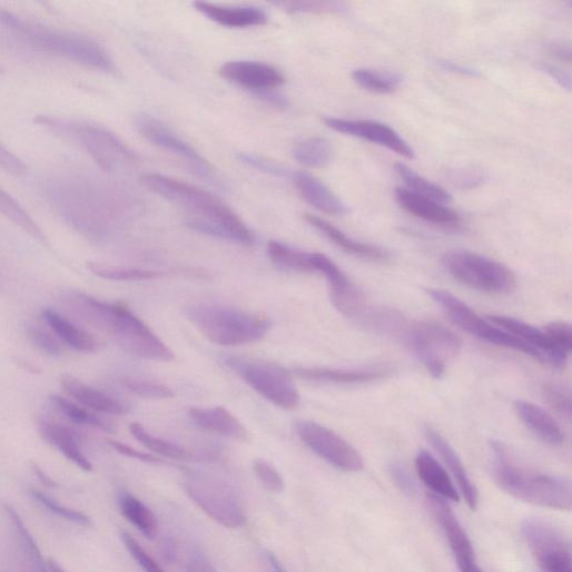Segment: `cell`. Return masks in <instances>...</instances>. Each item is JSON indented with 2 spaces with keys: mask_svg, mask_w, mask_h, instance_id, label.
Returning a JSON list of instances; mask_svg holds the SVG:
<instances>
[{
  "mask_svg": "<svg viewBox=\"0 0 572 572\" xmlns=\"http://www.w3.org/2000/svg\"><path fill=\"white\" fill-rule=\"evenodd\" d=\"M68 300L82 319L110 337L127 354L151 362L174 361L166 344L126 306L80 293L71 294Z\"/></svg>",
  "mask_w": 572,
  "mask_h": 572,
  "instance_id": "cell-1",
  "label": "cell"
},
{
  "mask_svg": "<svg viewBox=\"0 0 572 572\" xmlns=\"http://www.w3.org/2000/svg\"><path fill=\"white\" fill-rule=\"evenodd\" d=\"M366 326L404 344L436 379L443 377L462 348L461 339L443 325L408 320L396 312L374 313L366 318Z\"/></svg>",
  "mask_w": 572,
  "mask_h": 572,
  "instance_id": "cell-2",
  "label": "cell"
},
{
  "mask_svg": "<svg viewBox=\"0 0 572 572\" xmlns=\"http://www.w3.org/2000/svg\"><path fill=\"white\" fill-rule=\"evenodd\" d=\"M493 477L505 493L523 502L570 511L572 487L568 479L519 466L500 442H491Z\"/></svg>",
  "mask_w": 572,
  "mask_h": 572,
  "instance_id": "cell-3",
  "label": "cell"
},
{
  "mask_svg": "<svg viewBox=\"0 0 572 572\" xmlns=\"http://www.w3.org/2000/svg\"><path fill=\"white\" fill-rule=\"evenodd\" d=\"M0 24L34 47L82 67L109 75L117 71L109 53L88 37L51 29L3 9H0Z\"/></svg>",
  "mask_w": 572,
  "mask_h": 572,
  "instance_id": "cell-4",
  "label": "cell"
},
{
  "mask_svg": "<svg viewBox=\"0 0 572 572\" xmlns=\"http://www.w3.org/2000/svg\"><path fill=\"white\" fill-rule=\"evenodd\" d=\"M141 183L152 193L191 209L201 216L200 219L223 229L229 241L244 246L254 244L253 231L227 204L211 193L159 174L145 175Z\"/></svg>",
  "mask_w": 572,
  "mask_h": 572,
  "instance_id": "cell-5",
  "label": "cell"
},
{
  "mask_svg": "<svg viewBox=\"0 0 572 572\" xmlns=\"http://www.w3.org/2000/svg\"><path fill=\"white\" fill-rule=\"evenodd\" d=\"M34 124L83 149L107 172L121 171L137 161V155L117 135L96 122L39 115Z\"/></svg>",
  "mask_w": 572,
  "mask_h": 572,
  "instance_id": "cell-6",
  "label": "cell"
},
{
  "mask_svg": "<svg viewBox=\"0 0 572 572\" xmlns=\"http://www.w3.org/2000/svg\"><path fill=\"white\" fill-rule=\"evenodd\" d=\"M186 315L206 339L221 347L258 343L270 328L264 316L221 305H194Z\"/></svg>",
  "mask_w": 572,
  "mask_h": 572,
  "instance_id": "cell-7",
  "label": "cell"
},
{
  "mask_svg": "<svg viewBox=\"0 0 572 572\" xmlns=\"http://www.w3.org/2000/svg\"><path fill=\"white\" fill-rule=\"evenodd\" d=\"M443 265L456 280L483 293L509 294L516 286L515 274L506 265L470 250L446 253Z\"/></svg>",
  "mask_w": 572,
  "mask_h": 572,
  "instance_id": "cell-8",
  "label": "cell"
},
{
  "mask_svg": "<svg viewBox=\"0 0 572 572\" xmlns=\"http://www.w3.org/2000/svg\"><path fill=\"white\" fill-rule=\"evenodd\" d=\"M184 489L189 499L213 521L226 529H239L246 524V514L235 490L211 475L190 472Z\"/></svg>",
  "mask_w": 572,
  "mask_h": 572,
  "instance_id": "cell-9",
  "label": "cell"
},
{
  "mask_svg": "<svg viewBox=\"0 0 572 572\" xmlns=\"http://www.w3.org/2000/svg\"><path fill=\"white\" fill-rule=\"evenodd\" d=\"M428 295L442 308L450 320L463 332L491 345L522 353L540 363L548 364L545 357L538 351L496 327L491 322L483 319L452 294L445 290L431 289Z\"/></svg>",
  "mask_w": 572,
  "mask_h": 572,
  "instance_id": "cell-10",
  "label": "cell"
},
{
  "mask_svg": "<svg viewBox=\"0 0 572 572\" xmlns=\"http://www.w3.org/2000/svg\"><path fill=\"white\" fill-rule=\"evenodd\" d=\"M227 364L248 386L273 405L286 411H294L299 406L298 387L290 373L280 366L243 359H229Z\"/></svg>",
  "mask_w": 572,
  "mask_h": 572,
  "instance_id": "cell-11",
  "label": "cell"
},
{
  "mask_svg": "<svg viewBox=\"0 0 572 572\" xmlns=\"http://www.w3.org/2000/svg\"><path fill=\"white\" fill-rule=\"evenodd\" d=\"M521 533L542 572H572L570 544L559 529L529 517L523 521Z\"/></svg>",
  "mask_w": 572,
  "mask_h": 572,
  "instance_id": "cell-12",
  "label": "cell"
},
{
  "mask_svg": "<svg viewBox=\"0 0 572 572\" xmlns=\"http://www.w3.org/2000/svg\"><path fill=\"white\" fill-rule=\"evenodd\" d=\"M135 126L144 138L184 160L191 171L205 181L223 187L213 165L161 121L152 116L140 114L135 119Z\"/></svg>",
  "mask_w": 572,
  "mask_h": 572,
  "instance_id": "cell-13",
  "label": "cell"
},
{
  "mask_svg": "<svg viewBox=\"0 0 572 572\" xmlns=\"http://www.w3.org/2000/svg\"><path fill=\"white\" fill-rule=\"evenodd\" d=\"M297 431L303 442L334 467L348 473L365 467L362 454L346 440L328 427L312 421H302Z\"/></svg>",
  "mask_w": 572,
  "mask_h": 572,
  "instance_id": "cell-14",
  "label": "cell"
},
{
  "mask_svg": "<svg viewBox=\"0 0 572 572\" xmlns=\"http://www.w3.org/2000/svg\"><path fill=\"white\" fill-rule=\"evenodd\" d=\"M307 272H317L326 277L332 302L342 315L354 318L363 313L365 299L362 292L328 256L322 253H308Z\"/></svg>",
  "mask_w": 572,
  "mask_h": 572,
  "instance_id": "cell-15",
  "label": "cell"
},
{
  "mask_svg": "<svg viewBox=\"0 0 572 572\" xmlns=\"http://www.w3.org/2000/svg\"><path fill=\"white\" fill-rule=\"evenodd\" d=\"M427 505L448 542L460 572H470L479 566L473 544L448 502L430 493Z\"/></svg>",
  "mask_w": 572,
  "mask_h": 572,
  "instance_id": "cell-16",
  "label": "cell"
},
{
  "mask_svg": "<svg viewBox=\"0 0 572 572\" xmlns=\"http://www.w3.org/2000/svg\"><path fill=\"white\" fill-rule=\"evenodd\" d=\"M324 121L328 128L337 132L382 146L406 159L415 158V152L408 142L387 125L371 120L332 117L325 118Z\"/></svg>",
  "mask_w": 572,
  "mask_h": 572,
  "instance_id": "cell-17",
  "label": "cell"
},
{
  "mask_svg": "<svg viewBox=\"0 0 572 572\" xmlns=\"http://www.w3.org/2000/svg\"><path fill=\"white\" fill-rule=\"evenodd\" d=\"M219 75L254 95L276 90L285 82L283 75L277 69L255 61L227 62L220 68Z\"/></svg>",
  "mask_w": 572,
  "mask_h": 572,
  "instance_id": "cell-18",
  "label": "cell"
},
{
  "mask_svg": "<svg viewBox=\"0 0 572 572\" xmlns=\"http://www.w3.org/2000/svg\"><path fill=\"white\" fill-rule=\"evenodd\" d=\"M425 435L448 470L450 476L452 475L453 482L456 483L460 496L472 511H475L479 506V491L458 454L436 430L427 427Z\"/></svg>",
  "mask_w": 572,
  "mask_h": 572,
  "instance_id": "cell-19",
  "label": "cell"
},
{
  "mask_svg": "<svg viewBox=\"0 0 572 572\" xmlns=\"http://www.w3.org/2000/svg\"><path fill=\"white\" fill-rule=\"evenodd\" d=\"M395 197L400 206L411 215L425 221L455 228L461 224L460 215L444 204L416 195L407 188L398 187Z\"/></svg>",
  "mask_w": 572,
  "mask_h": 572,
  "instance_id": "cell-20",
  "label": "cell"
},
{
  "mask_svg": "<svg viewBox=\"0 0 572 572\" xmlns=\"http://www.w3.org/2000/svg\"><path fill=\"white\" fill-rule=\"evenodd\" d=\"M496 327L505 331L517 339L522 341L530 347L542 354L548 364L556 368H562L568 362V358L561 355L551 344L550 339L543 331H540L521 320H516L505 316H490L487 317Z\"/></svg>",
  "mask_w": 572,
  "mask_h": 572,
  "instance_id": "cell-21",
  "label": "cell"
},
{
  "mask_svg": "<svg viewBox=\"0 0 572 572\" xmlns=\"http://www.w3.org/2000/svg\"><path fill=\"white\" fill-rule=\"evenodd\" d=\"M188 415L205 432L240 442L250 440L247 428L224 407H191Z\"/></svg>",
  "mask_w": 572,
  "mask_h": 572,
  "instance_id": "cell-22",
  "label": "cell"
},
{
  "mask_svg": "<svg viewBox=\"0 0 572 572\" xmlns=\"http://www.w3.org/2000/svg\"><path fill=\"white\" fill-rule=\"evenodd\" d=\"M305 219L333 244L351 255L372 262H387L391 257L386 249L355 240L347 236L342 229L337 228L322 217L306 214Z\"/></svg>",
  "mask_w": 572,
  "mask_h": 572,
  "instance_id": "cell-23",
  "label": "cell"
},
{
  "mask_svg": "<svg viewBox=\"0 0 572 572\" xmlns=\"http://www.w3.org/2000/svg\"><path fill=\"white\" fill-rule=\"evenodd\" d=\"M194 8L208 20L229 29L260 27L268 21V16L258 8H226L207 2H196Z\"/></svg>",
  "mask_w": 572,
  "mask_h": 572,
  "instance_id": "cell-24",
  "label": "cell"
},
{
  "mask_svg": "<svg viewBox=\"0 0 572 572\" xmlns=\"http://www.w3.org/2000/svg\"><path fill=\"white\" fill-rule=\"evenodd\" d=\"M60 382L65 392L86 408L107 415L121 416L128 413L124 403L71 375L62 376Z\"/></svg>",
  "mask_w": 572,
  "mask_h": 572,
  "instance_id": "cell-25",
  "label": "cell"
},
{
  "mask_svg": "<svg viewBox=\"0 0 572 572\" xmlns=\"http://www.w3.org/2000/svg\"><path fill=\"white\" fill-rule=\"evenodd\" d=\"M392 371L373 369H333V368H297L295 374L306 381L336 385H365L387 378Z\"/></svg>",
  "mask_w": 572,
  "mask_h": 572,
  "instance_id": "cell-26",
  "label": "cell"
},
{
  "mask_svg": "<svg viewBox=\"0 0 572 572\" xmlns=\"http://www.w3.org/2000/svg\"><path fill=\"white\" fill-rule=\"evenodd\" d=\"M416 471L422 482L444 500L458 502L460 493L447 470L428 452L421 451L415 460Z\"/></svg>",
  "mask_w": 572,
  "mask_h": 572,
  "instance_id": "cell-27",
  "label": "cell"
},
{
  "mask_svg": "<svg viewBox=\"0 0 572 572\" xmlns=\"http://www.w3.org/2000/svg\"><path fill=\"white\" fill-rule=\"evenodd\" d=\"M294 181L303 198L320 211L336 216L348 213L347 205L313 175L296 172Z\"/></svg>",
  "mask_w": 572,
  "mask_h": 572,
  "instance_id": "cell-28",
  "label": "cell"
},
{
  "mask_svg": "<svg viewBox=\"0 0 572 572\" xmlns=\"http://www.w3.org/2000/svg\"><path fill=\"white\" fill-rule=\"evenodd\" d=\"M513 407L521 422L543 443L550 446L562 445L563 432L545 411L525 401H515Z\"/></svg>",
  "mask_w": 572,
  "mask_h": 572,
  "instance_id": "cell-29",
  "label": "cell"
},
{
  "mask_svg": "<svg viewBox=\"0 0 572 572\" xmlns=\"http://www.w3.org/2000/svg\"><path fill=\"white\" fill-rule=\"evenodd\" d=\"M43 319L52 333L67 346L82 354H93L99 349L98 341L88 332L79 328L59 313L47 309Z\"/></svg>",
  "mask_w": 572,
  "mask_h": 572,
  "instance_id": "cell-30",
  "label": "cell"
},
{
  "mask_svg": "<svg viewBox=\"0 0 572 572\" xmlns=\"http://www.w3.org/2000/svg\"><path fill=\"white\" fill-rule=\"evenodd\" d=\"M6 512L17 534L23 561L30 572H52L49 562L46 561L34 536L18 513L10 504L6 505Z\"/></svg>",
  "mask_w": 572,
  "mask_h": 572,
  "instance_id": "cell-31",
  "label": "cell"
},
{
  "mask_svg": "<svg viewBox=\"0 0 572 572\" xmlns=\"http://www.w3.org/2000/svg\"><path fill=\"white\" fill-rule=\"evenodd\" d=\"M43 438L58 448L69 461L85 472L93 470L92 463L83 453L76 435L67 427L58 424L43 423L40 426Z\"/></svg>",
  "mask_w": 572,
  "mask_h": 572,
  "instance_id": "cell-32",
  "label": "cell"
},
{
  "mask_svg": "<svg viewBox=\"0 0 572 572\" xmlns=\"http://www.w3.org/2000/svg\"><path fill=\"white\" fill-rule=\"evenodd\" d=\"M119 507L122 515L146 538L154 539L158 532V520L155 513L138 497L129 492L119 495Z\"/></svg>",
  "mask_w": 572,
  "mask_h": 572,
  "instance_id": "cell-33",
  "label": "cell"
},
{
  "mask_svg": "<svg viewBox=\"0 0 572 572\" xmlns=\"http://www.w3.org/2000/svg\"><path fill=\"white\" fill-rule=\"evenodd\" d=\"M0 215L20 227L36 240L49 245L48 236L39 224L12 195L2 188H0Z\"/></svg>",
  "mask_w": 572,
  "mask_h": 572,
  "instance_id": "cell-34",
  "label": "cell"
},
{
  "mask_svg": "<svg viewBox=\"0 0 572 572\" xmlns=\"http://www.w3.org/2000/svg\"><path fill=\"white\" fill-rule=\"evenodd\" d=\"M294 156L306 167L326 168L334 159V148L328 139L312 137L295 146Z\"/></svg>",
  "mask_w": 572,
  "mask_h": 572,
  "instance_id": "cell-35",
  "label": "cell"
},
{
  "mask_svg": "<svg viewBox=\"0 0 572 572\" xmlns=\"http://www.w3.org/2000/svg\"><path fill=\"white\" fill-rule=\"evenodd\" d=\"M129 430L141 445L157 455L177 461H190L196 458L195 454L190 451L165 438L154 436L138 423H132Z\"/></svg>",
  "mask_w": 572,
  "mask_h": 572,
  "instance_id": "cell-36",
  "label": "cell"
},
{
  "mask_svg": "<svg viewBox=\"0 0 572 572\" xmlns=\"http://www.w3.org/2000/svg\"><path fill=\"white\" fill-rule=\"evenodd\" d=\"M395 170L397 175L406 184L407 189L412 193L433 199L441 204H448L452 201V196L438 185L424 178L405 164H396Z\"/></svg>",
  "mask_w": 572,
  "mask_h": 572,
  "instance_id": "cell-37",
  "label": "cell"
},
{
  "mask_svg": "<svg viewBox=\"0 0 572 572\" xmlns=\"http://www.w3.org/2000/svg\"><path fill=\"white\" fill-rule=\"evenodd\" d=\"M353 80L362 89L377 95H392L402 83V78L397 75L382 73L371 69L355 70Z\"/></svg>",
  "mask_w": 572,
  "mask_h": 572,
  "instance_id": "cell-38",
  "label": "cell"
},
{
  "mask_svg": "<svg viewBox=\"0 0 572 572\" xmlns=\"http://www.w3.org/2000/svg\"><path fill=\"white\" fill-rule=\"evenodd\" d=\"M88 268L96 276L110 280H149L162 275L161 272L157 270L115 266L97 262H89Z\"/></svg>",
  "mask_w": 572,
  "mask_h": 572,
  "instance_id": "cell-39",
  "label": "cell"
},
{
  "mask_svg": "<svg viewBox=\"0 0 572 572\" xmlns=\"http://www.w3.org/2000/svg\"><path fill=\"white\" fill-rule=\"evenodd\" d=\"M50 400L52 405L71 422L78 425L111 431L102 420L68 398L61 395H52Z\"/></svg>",
  "mask_w": 572,
  "mask_h": 572,
  "instance_id": "cell-40",
  "label": "cell"
},
{
  "mask_svg": "<svg viewBox=\"0 0 572 572\" xmlns=\"http://www.w3.org/2000/svg\"><path fill=\"white\" fill-rule=\"evenodd\" d=\"M267 254L272 263L282 269L305 272L306 252L295 249L277 240H269Z\"/></svg>",
  "mask_w": 572,
  "mask_h": 572,
  "instance_id": "cell-41",
  "label": "cell"
},
{
  "mask_svg": "<svg viewBox=\"0 0 572 572\" xmlns=\"http://www.w3.org/2000/svg\"><path fill=\"white\" fill-rule=\"evenodd\" d=\"M31 494L38 503L57 516L81 526L92 525L91 517L86 513L62 504L41 491L32 490Z\"/></svg>",
  "mask_w": 572,
  "mask_h": 572,
  "instance_id": "cell-42",
  "label": "cell"
},
{
  "mask_svg": "<svg viewBox=\"0 0 572 572\" xmlns=\"http://www.w3.org/2000/svg\"><path fill=\"white\" fill-rule=\"evenodd\" d=\"M122 385L134 395L146 400H169L175 396L168 386L138 378H125Z\"/></svg>",
  "mask_w": 572,
  "mask_h": 572,
  "instance_id": "cell-43",
  "label": "cell"
},
{
  "mask_svg": "<svg viewBox=\"0 0 572 572\" xmlns=\"http://www.w3.org/2000/svg\"><path fill=\"white\" fill-rule=\"evenodd\" d=\"M252 467L256 479L265 490L273 493H280L284 490L282 475L269 462L256 458Z\"/></svg>",
  "mask_w": 572,
  "mask_h": 572,
  "instance_id": "cell-44",
  "label": "cell"
},
{
  "mask_svg": "<svg viewBox=\"0 0 572 572\" xmlns=\"http://www.w3.org/2000/svg\"><path fill=\"white\" fill-rule=\"evenodd\" d=\"M543 396L556 414L563 418L570 420L571 395L569 389L560 384H546L543 387Z\"/></svg>",
  "mask_w": 572,
  "mask_h": 572,
  "instance_id": "cell-45",
  "label": "cell"
},
{
  "mask_svg": "<svg viewBox=\"0 0 572 572\" xmlns=\"http://www.w3.org/2000/svg\"><path fill=\"white\" fill-rule=\"evenodd\" d=\"M553 347L564 357H569L572 349V332L569 324L554 322L543 329Z\"/></svg>",
  "mask_w": 572,
  "mask_h": 572,
  "instance_id": "cell-46",
  "label": "cell"
},
{
  "mask_svg": "<svg viewBox=\"0 0 572 572\" xmlns=\"http://www.w3.org/2000/svg\"><path fill=\"white\" fill-rule=\"evenodd\" d=\"M274 6L289 13H342L345 7L342 3L332 2H279Z\"/></svg>",
  "mask_w": 572,
  "mask_h": 572,
  "instance_id": "cell-47",
  "label": "cell"
},
{
  "mask_svg": "<svg viewBox=\"0 0 572 572\" xmlns=\"http://www.w3.org/2000/svg\"><path fill=\"white\" fill-rule=\"evenodd\" d=\"M121 539L130 555L145 572H165L161 565L131 534L122 532Z\"/></svg>",
  "mask_w": 572,
  "mask_h": 572,
  "instance_id": "cell-48",
  "label": "cell"
},
{
  "mask_svg": "<svg viewBox=\"0 0 572 572\" xmlns=\"http://www.w3.org/2000/svg\"><path fill=\"white\" fill-rule=\"evenodd\" d=\"M238 160L245 166L253 168L257 171L267 174L269 176L275 177H286L289 176L288 169L283 167L282 165L273 161L268 158L262 157L256 154L249 152H240L237 155Z\"/></svg>",
  "mask_w": 572,
  "mask_h": 572,
  "instance_id": "cell-49",
  "label": "cell"
},
{
  "mask_svg": "<svg viewBox=\"0 0 572 572\" xmlns=\"http://www.w3.org/2000/svg\"><path fill=\"white\" fill-rule=\"evenodd\" d=\"M0 170L13 177H24L29 172V166L0 141Z\"/></svg>",
  "mask_w": 572,
  "mask_h": 572,
  "instance_id": "cell-50",
  "label": "cell"
},
{
  "mask_svg": "<svg viewBox=\"0 0 572 572\" xmlns=\"http://www.w3.org/2000/svg\"><path fill=\"white\" fill-rule=\"evenodd\" d=\"M28 335L33 345H36L46 355L51 357L61 356V346L48 332L38 326H29Z\"/></svg>",
  "mask_w": 572,
  "mask_h": 572,
  "instance_id": "cell-51",
  "label": "cell"
},
{
  "mask_svg": "<svg viewBox=\"0 0 572 572\" xmlns=\"http://www.w3.org/2000/svg\"><path fill=\"white\" fill-rule=\"evenodd\" d=\"M391 474L395 484L402 492L407 495H414L416 493V482L405 466L402 464H393L391 467Z\"/></svg>",
  "mask_w": 572,
  "mask_h": 572,
  "instance_id": "cell-52",
  "label": "cell"
},
{
  "mask_svg": "<svg viewBox=\"0 0 572 572\" xmlns=\"http://www.w3.org/2000/svg\"><path fill=\"white\" fill-rule=\"evenodd\" d=\"M107 442L115 451H117L119 454L125 455L127 457L144 462V463H148V464L164 463L162 460H160L158 456L138 451L135 447H131L121 442H117L114 440H108Z\"/></svg>",
  "mask_w": 572,
  "mask_h": 572,
  "instance_id": "cell-53",
  "label": "cell"
},
{
  "mask_svg": "<svg viewBox=\"0 0 572 572\" xmlns=\"http://www.w3.org/2000/svg\"><path fill=\"white\" fill-rule=\"evenodd\" d=\"M186 572H218L211 561L203 553L195 552L190 555Z\"/></svg>",
  "mask_w": 572,
  "mask_h": 572,
  "instance_id": "cell-54",
  "label": "cell"
},
{
  "mask_svg": "<svg viewBox=\"0 0 572 572\" xmlns=\"http://www.w3.org/2000/svg\"><path fill=\"white\" fill-rule=\"evenodd\" d=\"M440 67L443 70L448 71V72L460 73L463 76H472V77L477 76V72H475L474 70H472L467 67H464L462 65H458V63L443 61V62H440Z\"/></svg>",
  "mask_w": 572,
  "mask_h": 572,
  "instance_id": "cell-55",
  "label": "cell"
},
{
  "mask_svg": "<svg viewBox=\"0 0 572 572\" xmlns=\"http://www.w3.org/2000/svg\"><path fill=\"white\" fill-rule=\"evenodd\" d=\"M160 545L164 558L169 562H175L178 555L175 541L172 539H165Z\"/></svg>",
  "mask_w": 572,
  "mask_h": 572,
  "instance_id": "cell-56",
  "label": "cell"
},
{
  "mask_svg": "<svg viewBox=\"0 0 572 572\" xmlns=\"http://www.w3.org/2000/svg\"><path fill=\"white\" fill-rule=\"evenodd\" d=\"M550 55H552L558 60L570 62L571 52L569 47L562 45L552 46L550 49Z\"/></svg>",
  "mask_w": 572,
  "mask_h": 572,
  "instance_id": "cell-57",
  "label": "cell"
},
{
  "mask_svg": "<svg viewBox=\"0 0 572 572\" xmlns=\"http://www.w3.org/2000/svg\"><path fill=\"white\" fill-rule=\"evenodd\" d=\"M266 560L269 566L270 572H288L285 570L283 564L279 562V560L275 556L274 553L267 551L266 552Z\"/></svg>",
  "mask_w": 572,
  "mask_h": 572,
  "instance_id": "cell-58",
  "label": "cell"
},
{
  "mask_svg": "<svg viewBox=\"0 0 572 572\" xmlns=\"http://www.w3.org/2000/svg\"><path fill=\"white\" fill-rule=\"evenodd\" d=\"M33 469V472L36 473V475L48 486L50 487H55L57 484L56 482L41 469L39 467L37 464H34L32 466Z\"/></svg>",
  "mask_w": 572,
  "mask_h": 572,
  "instance_id": "cell-59",
  "label": "cell"
},
{
  "mask_svg": "<svg viewBox=\"0 0 572 572\" xmlns=\"http://www.w3.org/2000/svg\"><path fill=\"white\" fill-rule=\"evenodd\" d=\"M50 568L52 572H67L57 561L50 560L49 561Z\"/></svg>",
  "mask_w": 572,
  "mask_h": 572,
  "instance_id": "cell-60",
  "label": "cell"
},
{
  "mask_svg": "<svg viewBox=\"0 0 572 572\" xmlns=\"http://www.w3.org/2000/svg\"><path fill=\"white\" fill-rule=\"evenodd\" d=\"M470 572H482L481 568L480 566H476L475 569H473L472 571Z\"/></svg>",
  "mask_w": 572,
  "mask_h": 572,
  "instance_id": "cell-61",
  "label": "cell"
},
{
  "mask_svg": "<svg viewBox=\"0 0 572 572\" xmlns=\"http://www.w3.org/2000/svg\"><path fill=\"white\" fill-rule=\"evenodd\" d=\"M0 73H3V70H2V68H0Z\"/></svg>",
  "mask_w": 572,
  "mask_h": 572,
  "instance_id": "cell-62",
  "label": "cell"
}]
</instances>
